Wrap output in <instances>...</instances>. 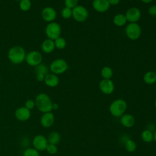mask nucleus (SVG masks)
I'll use <instances>...</instances> for the list:
<instances>
[{"label":"nucleus","mask_w":156,"mask_h":156,"mask_svg":"<svg viewBox=\"0 0 156 156\" xmlns=\"http://www.w3.org/2000/svg\"><path fill=\"white\" fill-rule=\"evenodd\" d=\"M26 53L25 49L19 45L11 47L7 54L9 60L11 63L15 65H18L23 63L26 58Z\"/></svg>","instance_id":"obj_1"},{"label":"nucleus","mask_w":156,"mask_h":156,"mask_svg":"<svg viewBox=\"0 0 156 156\" xmlns=\"http://www.w3.org/2000/svg\"><path fill=\"white\" fill-rule=\"evenodd\" d=\"M35 105L42 113L50 112L52 110V102L50 97L46 93H41L35 98Z\"/></svg>","instance_id":"obj_2"},{"label":"nucleus","mask_w":156,"mask_h":156,"mask_svg":"<svg viewBox=\"0 0 156 156\" xmlns=\"http://www.w3.org/2000/svg\"><path fill=\"white\" fill-rule=\"evenodd\" d=\"M127 103L122 99H118L113 101L109 107V110L112 115L115 117H121L124 114L127 109Z\"/></svg>","instance_id":"obj_3"},{"label":"nucleus","mask_w":156,"mask_h":156,"mask_svg":"<svg viewBox=\"0 0 156 156\" xmlns=\"http://www.w3.org/2000/svg\"><path fill=\"white\" fill-rule=\"evenodd\" d=\"M61 27L60 24L56 22L48 23L45 28V34L48 38L54 40L60 37Z\"/></svg>","instance_id":"obj_4"},{"label":"nucleus","mask_w":156,"mask_h":156,"mask_svg":"<svg viewBox=\"0 0 156 156\" xmlns=\"http://www.w3.org/2000/svg\"><path fill=\"white\" fill-rule=\"evenodd\" d=\"M68 68V63L64 59L57 58L52 62L49 68L52 73L57 75L65 73Z\"/></svg>","instance_id":"obj_5"},{"label":"nucleus","mask_w":156,"mask_h":156,"mask_svg":"<svg viewBox=\"0 0 156 156\" xmlns=\"http://www.w3.org/2000/svg\"><path fill=\"white\" fill-rule=\"evenodd\" d=\"M127 37L132 40L139 38L141 34V28L136 23H130L127 25L125 29Z\"/></svg>","instance_id":"obj_6"},{"label":"nucleus","mask_w":156,"mask_h":156,"mask_svg":"<svg viewBox=\"0 0 156 156\" xmlns=\"http://www.w3.org/2000/svg\"><path fill=\"white\" fill-rule=\"evenodd\" d=\"M72 17L77 22H84L88 17V12L85 7L77 5L72 9Z\"/></svg>","instance_id":"obj_7"},{"label":"nucleus","mask_w":156,"mask_h":156,"mask_svg":"<svg viewBox=\"0 0 156 156\" xmlns=\"http://www.w3.org/2000/svg\"><path fill=\"white\" fill-rule=\"evenodd\" d=\"M43 56L38 51H31L26 54L25 61L27 64L31 66H36L41 63Z\"/></svg>","instance_id":"obj_8"},{"label":"nucleus","mask_w":156,"mask_h":156,"mask_svg":"<svg viewBox=\"0 0 156 156\" xmlns=\"http://www.w3.org/2000/svg\"><path fill=\"white\" fill-rule=\"evenodd\" d=\"M32 144L34 149L38 151H42L46 150V148L48 144V141L47 138L43 135H38L34 138Z\"/></svg>","instance_id":"obj_9"},{"label":"nucleus","mask_w":156,"mask_h":156,"mask_svg":"<svg viewBox=\"0 0 156 156\" xmlns=\"http://www.w3.org/2000/svg\"><path fill=\"white\" fill-rule=\"evenodd\" d=\"M125 16L127 21L130 23H136L141 17V12L135 7L129 8L126 12Z\"/></svg>","instance_id":"obj_10"},{"label":"nucleus","mask_w":156,"mask_h":156,"mask_svg":"<svg viewBox=\"0 0 156 156\" xmlns=\"http://www.w3.org/2000/svg\"><path fill=\"white\" fill-rule=\"evenodd\" d=\"M100 90L105 94H110L115 90V85L111 79H103L99 83Z\"/></svg>","instance_id":"obj_11"},{"label":"nucleus","mask_w":156,"mask_h":156,"mask_svg":"<svg viewBox=\"0 0 156 156\" xmlns=\"http://www.w3.org/2000/svg\"><path fill=\"white\" fill-rule=\"evenodd\" d=\"M57 16L56 10L52 7H46L41 11V17L46 22H53Z\"/></svg>","instance_id":"obj_12"},{"label":"nucleus","mask_w":156,"mask_h":156,"mask_svg":"<svg viewBox=\"0 0 156 156\" xmlns=\"http://www.w3.org/2000/svg\"><path fill=\"white\" fill-rule=\"evenodd\" d=\"M92 5L96 12L100 13L105 12L110 7L108 0H93Z\"/></svg>","instance_id":"obj_13"},{"label":"nucleus","mask_w":156,"mask_h":156,"mask_svg":"<svg viewBox=\"0 0 156 156\" xmlns=\"http://www.w3.org/2000/svg\"><path fill=\"white\" fill-rule=\"evenodd\" d=\"M15 116L18 120L25 121L30 118V111L25 107H21L15 110Z\"/></svg>","instance_id":"obj_14"},{"label":"nucleus","mask_w":156,"mask_h":156,"mask_svg":"<svg viewBox=\"0 0 156 156\" xmlns=\"http://www.w3.org/2000/svg\"><path fill=\"white\" fill-rule=\"evenodd\" d=\"M55 117L54 114L50 112L44 113L40 119V122L43 127L48 128L51 127L54 122Z\"/></svg>","instance_id":"obj_15"},{"label":"nucleus","mask_w":156,"mask_h":156,"mask_svg":"<svg viewBox=\"0 0 156 156\" xmlns=\"http://www.w3.org/2000/svg\"><path fill=\"white\" fill-rule=\"evenodd\" d=\"M44 83L49 87H55L59 83L58 77L53 73H48L45 76L44 79Z\"/></svg>","instance_id":"obj_16"},{"label":"nucleus","mask_w":156,"mask_h":156,"mask_svg":"<svg viewBox=\"0 0 156 156\" xmlns=\"http://www.w3.org/2000/svg\"><path fill=\"white\" fill-rule=\"evenodd\" d=\"M120 121L124 127L130 128L134 126L135 120L133 115L128 113H124L121 116Z\"/></svg>","instance_id":"obj_17"},{"label":"nucleus","mask_w":156,"mask_h":156,"mask_svg":"<svg viewBox=\"0 0 156 156\" xmlns=\"http://www.w3.org/2000/svg\"><path fill=\"white\" fill-rule=\"evenodd\" d=\"M41 48L42 51L46 54L52 52L55 48L54 40L49 38L44 40L41 43Z\"/></svg>","instance_id":"obj_18"},{"label":"nucleus","mask_w":156,"mask_h":156,"mask_svg":"<svg viewBox=\"0 0 156 156\" xmlns=\"http://www.w3.org/2000/svg\"><path fill=\"white\" fill-rule=\"evenodd\" d=\"M143 80L146 84H154L156 82V73L152 71L146 73L143 76Z\"/></svg>","instance_id":"obj_19"},{"label":"nucleus","mask_w":156,"mask_h":156,"mask_svg":"<svg viewBox=\"0 0 156 156\" xmlns=\"http://www.w3.org/2000/svg\"><path fill=\"white\" fill-rule=\"evenodd\" d=\"M126 18L125 16V15H123L122 13H118L116 14L113 19V23L116 26H123L124 24H126L127 22Z\"/></svg>","instance_id":"obj_20"},{"label":"nucleus","mask_w":156,"mask_h":156,"mask_svg":"<svg viewBox=\"0 0 156 156\" xmlns=\"http://www.w3.org/2000/svg\"><path fill=\"white\" fill-rule=\"evenodd\" d=\"M60 139V135L57 132H52L49 134L47 140L49 144L57 145L58 143H59Z\"/></svg>","instance_id":"obj_21"},{"label":"nucleus","mask_w":156,"mask_h":156,"mask_svg":"<svg viewBox=\"0 0 156 156\" xmlns=\"http://www.w3.org/2000/svg\"><path fill=\"white\" fill-rule=\"evenodd\" d=\"M142 140L145 143H151L154 140V133L149 129L144 130L141 134Z\"/></svg>","instance_id":"obj_22"},{"label":"nucleus","mask_w":156,"mask_h":156,"mask_svg":"<svg viewBox=\"0 0 156 156\" xmlns=\"http://www.w3.org/2000/svg\"><path fill=\"white\" fill-rule=\"evenodd\" d=\"M49 68L43 63H40L38 65L36 66L35 68V72L37 74H43L44 76L47 75L49 73Z\"/></svg>","instance_id":"obj_23"},{"label":"nucleus","mask_w":156,"mask_h":156,"mask_svg":"<svg viewBox=\"0 0 156 156\" xmlns=\"http://www.w3.org/2000/svg\"><path fill=\"white\" fill-rule=\"evenodd\" d=\"M101 74L103 79H110L113 76V70L109 66H104L101 69Z\"/></svg>","instance_id":"obj_24"},{"label":"nucleus","mask_w":156,"mask_h":156,"mask_svg":"<svg viewBox=\"0 0 156 156\" xmlns=\"http://www.w3.org/2000/svg\"><path fill=\"white\" fill-rule=\"evenodd\" d=\"M124 147L126 150L129 152H133L136 149V144L132 140H127L124 144Z\"/></svg>","instance_id":"obj_25"},{"label":"nucleus","mask_w":156,"mask_h":156,"mask_svg":"<svg viewBox=\"0 0 156 156\" xmlns=\"http://www.w3.org/2000/svg\"><path fill=\"white\" fill-rule=\"evenodd\" d=\"M54 41L55 48H57L58 49H63L66 47V40L62 37H58L57 38L54 40Z\"/></svg>","instance_id":"obj_26"},{"label":"nucleus","mask_w":156,"mask_h":156,"mask_svg":"<svg viewBox=\"0 0 156 156\" xmlns=\"http://www.w3.org/2000/svg\"><path fill=\"white\" fill-rule=\"evenodd\" d=\"M32 3L30 0H21L19 2V7L23 12H27L31 8Z\"/></svg>","instance_id":"obj_27"},{"label":"nucleus","mask_w":156,"mask_h":156,"mask_svg":"<svg viewBox=\"0 0 156 156\" xmlns=\"http://www.w3.org/2000/svg\"><path fill=\"white\" fill-rule=\"evenodd\" d=\"M61 15L64 19H69L72 17V9L68 7H64L61 11Z\"/></svg>","instance_id":"obj_28"},{"label":"nucleus","mask_w":156,"mask_h":156,"mask_svg":"<svg viewBox=\"0 0 156 156\" xmlns=\"http://www.w3.org/2000/svg\"><path fill=\"white\" fill-rule=\"evenodd\" d=\"M23 156H40L39 152L34 148L26 149L23 152Z\"/></svg>","instance_id":"obj_29"},{"label":"nucleus","mask_w":156,"mask_h":156,"mask_svg":"<svg viewBox=\"0 0 156 156\" xmlns=\"http://www.w3.org/2000/svg\"><path fill=\"white\" fill-rule=\"evenodd\" d=\"M46 150L48 152V153H49V154L53 155L57 152L58 149H57V147L56 146V145L48 143V144L46 148Z\"/></svg>","instance_id":"obj_30"},{"label":"nucleus","mask_w":156,"mask_h":156,"mask_svg":"<svg viewBox=\"0 0 156 156\" xmlns=\"http://www.w3.org/2000/svg\"><path fill=\"white\" fill-rule=\"evenodd\" d=\"M78 2H79V0H65L64 1L65 7L71 9H73L74 7L77 5Z\"/></svg>","instance_id":"obj_31"},{"label":"nucleus","mask_w":156,"mask_h":156,"mask_svg":"<svg viewBox=\"0 0 156 156\" xmlns=\"http://www.w3.org/2000/svg\"><path fill=\"white\" fill-rule=\"evenodd\" d=\"M35 106V102L32 99H28L25 102V107L29 110H32Z\"/></svg>","instance_id":"obj_32"},{"label":"nucleus","mask_w":156,"mask_h":156,"mask_svg":"<svg viewBox=\"0 0 156 156\" xmlns=\"http://www.w3.org/2000/svg\"><path fill=\"white\" fill-rule=\"evenodd\" d=\"M148 13L150 15L155 16H156V5H151L148 9Z\"/></svg>","instance_id":"obj_33"},{"label":"nucleus","mask_w":156,"mask_h":156,"mask_svg":"<svg viewBox=\"0 0 156 156\" xmlns=\"http://www.w3.org/2000/svg\"><path fill=\"white\" fill-rule=\"evenodd\" d=\"M45 76L43 75V74H36V79L38 81V82H43L44 81Z\"/></svg>","instance_id":"obj_34"},{"label":"nucleus","mask_w":156,"mask_h":156,"mask_svg":"<svg viewBox=\"0 0 156 156\" xmlns=\"http://www.w3.org/2000/svg\"><path fill=\"white\" fill-rule=\"evenodd\" d=\"M108 1L110 5H116L119 3L120 0H108Z\"/></svg>","instance_id":"obj_35"},{"label":"nucleus","mask_w":156,"mask_h":156,"mask_svg":"<svg viewBox=\"0 0 156 156\" xmlns=\"http://www.w3.org/2000/svg\"><path fill=\"white\" fill-rule=\"evenodd\" d=\"M59 106L58 104L57 103H52V110H57Z\"/></svg>","instance_id":"obj_36"},{"label":"nucleus","mask_w":156,"mask_h":156,"mask_svg":"<svg viewBox=\"0 0 156 156\" xmlns=\"http://www.w3.org/2000/svg\"><path fill=\"white\" fill-rule=\"evenodd\" d=\"M141 1H142L144 3H146V4H147V3H149V2H151L153 0H140Z\"/></svg>","instance_id":"obj_37"},{"label":"nucleus","mask_w":156,"mask_h":156,"mask_svg":"<svg viewBox=\"0 0 156 156\" xmlns=\"http://www.w3.org/2000/svg\"><path fill=\"white\" fill-rule=\"evenodd\" d=\"M154 140L156 142V130L154 133Z\"/></svg>","instance_id":"obj_38"},{"label":"nucleus","mask_w":156,"mask_h":156,"mask_svg":"<svg viewBox=\"0 0 156 156\" xmlns=\"http://www.w3.org/2000/svg\"><path fill=\"white\" fill-rule=\"evenodd\" d=\"M154 105H155V108H156V99H155V102H154Z\"/></svg>","instance_id":"obj_39"},{"label":"nucleus","mask_w":156,"mask_h":156,"mask_svg":"<svg viewBox=\"0 0 156 156\" xmlns=\"http://www.w3.org/2000/svg\"><path fill=\"white\" fill-rule=\"evenodd\" d=\"M14 1H19V2H20L21 0H14Z\"/></svg>","instance_id":"obj_40"},{"label":"nucleus","mask_w":156,"mask_h":156,"mask_svg":"<svg viewBox=\"0 0 156 156\" xmlns=\"http://www.w3.org/2000/svg\"><path fill=\"white\" fill-rule=\"evenodd\" d=\"M0 80H1V77H0Z\"/></svg>","instance_id":"obj_41"},{"label":"nucleus","mask_w":156,"mask_h":156,"mask_svg":"<svg viewBox=\"0 0 156 156\" xmlns=\"http://www.w3.org/2000/svg\"><path fill=\"white\" fill-rule=\"evenodd\" d=\"M131 1H133V0H131Z\"/></svg>","instance_id":"obj_42"},{"label":"nucleus","mask_w":156,"mask_h":156,"mask_svg":"<svg viewBox=\"0 0 156 156\" xmlns=\"http://www.w3.org/2000/svg\"><path fill=\"white\" fill-rule=\"evenodd\" d=\"M155 73H156V71H155Z\"/></svg>","instance_id":"obj_43"}]
</instances>
